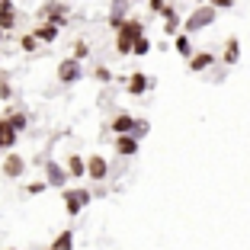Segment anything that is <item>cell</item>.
Masks as SVG:
<instances>
[{"mask_svg": "<svg viewBox=\"0 0 250 250\" xmlns=\"http://www.w3.org/2000/svg\"><path fill=\"white\" fill-rule=\"evenodd\" d=\"M215 20H218V10H212L208 3H202V7H196L189 16H186L180 29H183V36H192V32H202V29H208V26H212Z\"/></svg>", "mask_w": 250, "mask_h": 250, "instance_id": "cell-1", "label": "cell"}, {"mask_svg": "<svg viewBox=\"0 0 250 250\" xmlns=\"http://www.w3.org/2000/svg\"><path fill=\"white\" fill-rule=\"evenodd\" d=\"M90 202V189H64V208H67V215H77L83 212V206Z\"/></svg>", "mask_w": 250, "mask_h": 250, "instance_id": "cell-2", "label": "cell"}, {"mask_svg": "<svg viewBox=\"0 0 250 250\" xmlns=\"http://www.w3.org/2000/svg\"><path fill=\"white\" fill-rule=\"evenodd\" d=\"M87 177H90V180H96V183H103V180L109 177V161H106L103 154L87 157Z\"/></svg>", "mask_w": 250, "mask_h": 250, "instance_id": "cell-3", "label": "cell"}, {"mask_svg": "<svg viewBox=\"0 0 250 250\" xmlns=\"http://www.w3.org/2000/svg\"><path fill=\"white\" fill-rule=\"evenodd\" d=\"M83 77V71H81V61H74V58H64L58 64V81L61 83H77Z\"/></svg>", "mask_w": 250, "mask_h": 250, "instance_id": "cell-4", "label": "cell"}, {"mask_svg": "<svg viewBox=\"0 0 250 250\" xmlns=\"http://www.w3.org/2000/svg\"><path fill=\"white\" fill-rule=\"evenodd\" d=\"M125 20H128V0H112V7H109V26L119 32Z\"/></svg>", "mask_w": 250, "mask_h": 250, "instance_id": "cell-5", "label": "cell"}, {"mask_svg": "<svg viewBox=\"0 0 250 250\" xmlns=\"http://www.w3.org/2000/svg\"><path fill=\"white\" fill-rule=\"evenodd\" d=\"M151 87H154V81H151L147 74L135 71L132 77H128V87H125V90H128V93H132V96H141V93H147V90H151Z\"/></svg>", "mask_w": 250, "mask_h": 250, "instance_id": "cell-6", "label": "cell"}, {"mask_svg": "<svg viewBox=\"0 0 250 250\" xmlns=\"http://www.w3.org/2000/svg\"><path fill=\"white\" fill-rule=\"evenodd\" d=\"M215 61H218V58H215L212 52H199V55H192V58L186 61V67H189L192 74H202V71H208Z\"/></svg>", "mask_w": 250, "mask_h": 250, "instance_id": "cell-7", "label": "cell"}, {"mask_svg": "<svg viewBox=\"0 0 250 250\" xmlns=\"http://www.w3.org/2000/svg\"><path fill=\"white\" fill-rule=\"evenodd\" d=\"M237 61H241V42H237V39H228V42H225V48H221V64H225V67H234Z\"/></svg>", "mask_w": 250, "mask_h": 250, "instance_id": "cell-8", "label": "cell"}, {"mask_svg": "<svg viewBox=\"0 0 250 250\" xmlns=\"http://www.w3.org/2000/svg\"><path fill=\"white\" fill-rule=\"evenodd\" d=\"M42 16H48V22L61 29V26L67 22V7H61V3H45V7H42Z\"/></svg>", "mask_w": 250, "mask_h": 250, "instance_id": "cell-9", "label": "cell"}, {"mask_svg": "<svg viewBox=\"0 0 250 250\" xmlns=\"http://www.w3.org/2000/svg\"><path fill=\"white\" fill-rule=\"evenodd\" d=\"M138 145L141 141H135L132 135H116V154H122V157H135L138 154Z\"/></svg>", "mask_w": 250, "mask_h": 250, "instance_id": "cell-10", "label": "cell"}, {"mask_svg": "<svg viewBox=\"0 0 250 250\" xmlns=\"http://www.w3.org/2000/svg\"><path fill=\"white\" fill-rule=\"evenodd\" d=\"M132 128H135V116H128V112H119L112 119V132L116 135H132Z\"/></svg>", "mask_w": 250, "mask_h": 250, "instance_id": "cell-11", "label": "cell"}, {"mask_svg": "<svg viewBox=\"0 0 250 250\" xmlns=\"http://www.w3.org/2000/svg\"><path fill=\"white\" fill-rule=\"evenodd\" d=\"M45 177H48V183H52V186H64V183H67L64 167H58L55 161H48V164H45Z\"/></svg>", "mask_w": 250, "mask_h": 250, "instance_id": "cell-12", "label": "cell"}, {"mask_svg": "<svg viewBox=\"0 0 250 250\" xmlns=\"http://www.w3.org/2000/svg\"><path fill=\"white\" fill-rule=\"evenodd\" d=\"M13 22H16V13H13V3H10V0H0V32H7V29H13Z\"/></svg>", "mask_w": 250, "mask_h": 250, "instance_id": "cell-13", "label": "cell"}, {"mask_svg": "<svg viewBox=\"0 0 250 250\" xmlns=\"http://www.w3.org/2000/svg\"><path fill=\"white\" fill-rule=\"evenodd\" d=\"M22 170H26V161H22L20 154H10L7 161H3V173H7L10 180H16V177L22 173Z\"/></svg>", "mask_w": 250, "mask_h": 250, "instance_id": "cell-14", "label": "cell"}, {"mask_svg": "<svg viewBox=\"0 0 250 250\" xmlns=\"http://www.w3.org/2000/svg\"><path fill=\"white\" fill-rule=\"evenodd\" d=\"M119 32H125L128 39H141V36H145V22L135 20V16H128V20L122 22V29H119Z\"/></svg>", "mask_w": 250, "mask_h": 250, "instance_id": "cell-15", "label": "cell"}, {"mask_svg": "<svg viewBox=\"0 0 250 250\" xmlns=\"http://www.w3.org/2000/svg\"><path fill=\"white\" fill-rule=\"evenodd\" d=\"M173 48H177L180 58H186V61L192 58V42H189V36H183V32H177V36H173Z\"/></svg>", "mask_w": 250, "mask_h": 250, "instance_id": "cell-16", "label": "cell"}, {"mask_svg": "<svg viewBox=\"0 0 250 250\" xmlns=\"http://www.w3.org/2000/svg\"><path fill=\"white\" fill-rule=\"evenodd\" d=\"M180 26H183V20H180L177 7H173L167 16H164V32H167V36H177V32H180Z\"/></svg>", "mask_w": 250, "mask_h": 250, "instance_id": "cell-17", "label": "cell"}, {"mask_svg": "<svg viewBox=\"0 0 250 250\" xmlns=\"http://www.w3.org/2000/svg\"><path fill=\"white\" fill-rule=\"evenodd\" d=\"M32 36H36V42H55V39H58V26H52V22H42V26H39Z\"/></svg>", "mask_w": 250, "mask_h": 250, "instance_id": "cell-18", "label": "cell"}, {"mask_svg": "<svg viewBox=\"0 0 250 250\" xmlns=\"http://www.w3.org/2000/svg\"><path fill=\"white\" fill-rule=\"evenodd\" d=\"M67 177H83V173H87V161H83V157H67V170H64Z\"/></svg>", "mask_w": 250, "mask_h": 250, "instance_id": "cell-19", "label": "cell"}, {"mask_svg": "<svg viewBox=\"0 0 250 250\" xmlns=\"http://www.w3.org/2000/svg\"><path fill=\"white\" fill-rule=\"evenodd\" d=\"M0 145H3V147L16 145V132H13V125H10L7 119H0Z\"/></svg>", "mask_w": 250, "mask_h": 250, "instance_id": "cell-20", "label": "cell"}, {"mask_svg": "<svg viewBox=\"0 0 250 250\" xmlns=\"http://www.w3.org/2000/svg\"><path fill=\"white\" fill-rule=\"evenodd\" d=\"M52 250H74V234H71V231H61V234L55 237Z\"/></svg>", "mask_w": 250, "mask_h": 250, "instance_id": "cell-21", "label": "cell"}, {"mask_svg": "<svg viewBox=\"0 0 250 250\" xmlns=\"http://www.w3.org/2000/svg\"><path fill=\"white\" fill-rule=\"evenodd\" d=\"M147 52H151V39H147V36H141V39L132 42V55H135V58H145Z\"/></svg>", "mask_w": 250, "mask_h": 250, "instance_id": "cell-22", "label": "cell"}, {"mask_svg": "<svg viewBox=\"0 0 250 250\" xmlns=\"http://www.w3.org/2000/svg\"><path fill=\"white\" fill-rule=\"evenodd\" d=\"M132 42L135 39H128L125 32H116V52L119 55H132Z\"/></svg>", "mask_w": 250, "mask_h": 250, "instance_id": "cell-23", "label": "cell"}, {"mask_svg": "<svg viewBox=\"0 0 250 250\" xmlns=\"http://www.w3.org/2000/svg\"><path fill=\"white\" fill-rule=\"evenodd\" d=\"M147 7H151V13H157V16H167L170 10H173V3H170V0H147Z\"/></svg>", "mask_w": 250, "mask_h": 250, "instance_id": "cell-24", "label": "cell"}, {"mask_svg": "<svg viewBox=\"0 0 250 250\" xmlns=\"http://www.w3.org/2000/svg\"><path fill=\"white\" fill-rule=\"evenodd\" d=\"M147 128H151V125H147V122H145V119H135V128H132V138H135V141H141V138H145V135H147Z\"/></svg>", "mask_w": 250, "mask_h": 250, "instance_id": "cell-25", "label": "cell"}, {"mask_svg": "<svg viewBox=\"0 0 250 250\" xmlns=\"http://www.w3.org/2000/svg\"><path fill=\"white\" fill-rule=\"evenodd\" d=\"M10 125H13V132H20V128H26V112H16V116L7 119Z\"/></svg>", "mask_w": 250, "mask_h": 250, "instance_id": "cell-26", "label": "cell"}, {"mask_svg": "<svg viewBox=\"0 0 250 250\" xmlns=\"http://www.w3.org/2000/svg\"><path fill=\"white\" fill-rule=\"evenodd\" d=\"M206 3L212 10H231V7H234V0H206Z\"/></svg>", "mask_w": 250, "mask_h": 250, "instance_id": "cell-27", "label": "cell"}, {"mask_svg": "<svg viewBox=\"0 0 250 250\" xmlns=\"http://www.w3.org/2000/svg\"><path fill=\"white\" fill-rule=\"evenodd\" d=\"M20 45H22V52H36V45H39V42H36V36H22Z\"/></svg>", "mask_w": 250, "mask_h": 250, "instance_id": "cell-28", "label": "cell"}, {"mask_svg": "<svg viewBox=\"0 0 250 250\" xmlns=\"http://www.w3.org/2000/svg\"><path fill=\"white\" fill-rule=\"evenodd\" d=\"M87 52H90V48H87V42H77V45H74V61L87 58Z\"/></svg>", "mask_w": 250, "mask_h": 250, "instance_id": "cell-29", "label": "cell"}, {"mask_svg": "<svg viewBox=\"0 0 250 250\" xmlns=\"http://www.w3.org/2000/svg\"><path fill=\"white\" fill-rule=\"evenodd\" d=\"M96 81H103V83H109V81H112V74L106 71V67H96Z\"/></svg>", "mask_w": 250, "mask_h": 250, "instance_id": "cell-30", "label": "cell"}, {"mask_svg": "<svg viewBox=\"0 0 250 250\" xmlns=\"http://www.w3.org/2000/svg\"><path fill=\"white\" fill-rule=\"evenodd\" d=\"M45 186H48V183H29V192H32V196H39V192H45Z\"/></svg>", "mask_w": 250, "mask_h": 250, "instance_id": "cell-31", "label": "cell"}, {"mask_svg": "<svg viewBox=\"0 0 250 250\" xmlns=\"http://www.w3.org/2000/svg\"><path fill=\"white\" fill-rule=\"evenodd\" d=\"M196 3H199V7H202V3H206V0H196Z\"/></svg>", "mask_w": 250, "mask_h": 250, "instance_id": "cell-32", "label": "cell"}, {"mask_svg": "<svg viewBox=\"0 0 250 250\" xmlns=\"http://www.w3.org/2000/svg\"><path fill=\"white\" fill-rule=\"evenodd\" d=\"M0 39H3V32H0Z\"/></svg>", "mask_w": 250, "mask_h": 250, "instance_id": "cell-33", "label": "cell"}, {"mask_svg": "<svg viewBox=\"0 0 250 250\" xmlns=\"http://www.w3.org/2000/svg\"><path fill=\"white\" fill-rule=\"evenodd\" d=\"M48 250H52V247H48Z\"/></svg>", "mask_w": 250, "mask_h": 250, "instance_id": "cell-34", "label": "cell"}, {"mask_svg": "<svg viewBox=\"0 0 250 250\" xmlns=\"http://www.w3.org/2000/svg\"><path fill=\"white\" fill-rule=\"evenodd\" d=\"M0 147H3V145H0Z\"/></svg>", "mask_w": 250, "mask_h": 250, "instance_id": "cell-35", "label": "cell"}]
</instances>
